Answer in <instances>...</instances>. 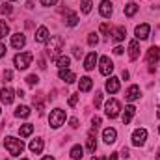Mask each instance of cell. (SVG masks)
Listing matches in <instances>:
<instances>
[{
  "label": "cell",
  "instance_id": "cell-1",
  "mask_svg": "<svg viewBox=\"0 0 160 160\" xmlns=\"http://www.w3.org/2000/svg\"><path fill=\"white\" fill-rule=\"evenodd\" d=\"M62 48H63V38H62V36H54V38H50L48 45H47V54H48L52 60H58Z\"/></svg>",
  "mask_w": 160,
  "mask_h": 160
},
{
  "label": "cell",
  "instance_id": "cell-2",
  "mask_svg": "<svg viewBox=\"0 0 160 160\" xmlns=\"http://www.w3.org/2000/svg\"><path fill=\"white\" fill-rule=\"evenodd\" d=\"M4 147L8 149V153H9L11 157H19V155L22 153V149H24V143H22V140H17V138H13V136H8V138L4 140Z\"/></svg>",
  "mask_w": 160,
  "mask_h": 160
},
{
  "label": "cell",
  "instance_id": "cell-3",
  "mask_svg": "<svg viewBox=\"0 0 160 160\" xmlns=\"http://www.w3.org/2000/svg\"><path fill=\"white\" fill-rule=\"evenodd\" d=\"M63 121H65V110L56 108V110H52V112H50V116H48V123H50V127H52V128L62 127V125H63Z\"/></svg>",
  "mask_w": 160,
  "mask_h": 160
},
{
  "label": "cell",
  "instance_id": "cell-4",
  "mask_svg": "<svg viewBox=\"0 0 160 160\" xmlns=\"http://www.w3.org/2000/svg\"><path fill=\"white\" fill-rule=\"evenodd\" d=\"M32 60H34V54H32V52H21V54L15 56L13 62H15V67L22 71V69H26V67L32 63Z\"/></svg>",
  "mask_w": 160,
  "mask_h": 160
},
{
  "label": "cell",
  "instance_id": "cell-5",
  "mask_svg": "<svg viewBox=\"0 0 160 160\" xmlns=\"http://www.w3.org/2000/svg\"><path fill=\"white\" fill-rule=\"evenodd\" d=\"M104 112H106V116H108L110 119H116V118L119 116V112H121L119 101H116V99L106 101V104H104Z\"/></svg>",
  "mask_w": 160,
  "mask_h": 160
},
{
  "label": "cell",
  "instance_id": "cell-6",
  "mask_svg": "<svg viewBox=\"0 0 160 160\" xmlns=\"http://www.w3.org/2000/svg\"><path fill=\"white\" fill-rule=\"evenodd\" d=\"M147 140V130L145 128H136L132 132V145L134 147H142Z\"/></svg>",
  "mask_w": 160,
  "mask_h": 160
},
{
  "label": "cell",
  "instance_id": "cell-7",
  "mask_svg": "<svg viewBox=\"0 0 160 160\" xmlns=\"http://www.w3.org/2000/svg\"><path fill=\"white\" fill-rule=\"evenodd\" d=\"M160 62V47H151L147 50V63L149 65H155Z\"/></svg>",
  "mask_w": 160,
  "mask_h": 160
},
{
  "label": "cell",
  "instance_id": "cell-8",
  "mask_svg": "<svg viewBox=\"0 0 160 160\" xmlns=\"http://www.w3.org/2000/svg\"><path fill=\"white\" fill-rule=\"evenodd\" d=\"M112 71H114V63H112V60H110L108 56H102V58H101V73H102L104 77H108Z\"/></svg>",
  "mask_w": 160,
  "mask_h": 160
},
{
  "label": "cell",
  "instance_id": "cell-9",
  "mask_svg": "<svg viewBox=\"0 0 160 160\" xmlns=\"http://www.w3.org/2000/svg\"><path fill=\"white\" fill-rule=\"evenodd\" d=\"M149 32H151V26L147 24V22H143V24H140V26H136V30H134V34H136V38L138 39H147L149 38Z\"/></svg>",
  "mask_w": 160,
  "mask_h": 160
},
{
  "label": "cell",
  "instance_id": "cell-10",
  "mask_svg": "<svg viewBox=\"0 0 160 160\" xmlns=\"http://www.w3.org/2000/svg\"><path fill=\"white\" fill-rule=\"evenodd\" d=\"M13 97H15V91H13L11 88H2V91H0V99H2L4 104H11V102H13Z\"/></svg>",
  "mask_w": 160,
  "mask_h": 160
},
{
  "label": "cell",
  "instance_id": "cell-11",
  "mask_svg": "<svg viewBox=\"0 0 160 160\" xmlns=\"http://www.w3.org/2000/svg\"><path fill=\"white\" fill-rule=\"evenodd\" d=\"M116 138H118V130L116 128H104L102 130V140L104 143H116Z\"/></svg>",
  "mask_w": 160,
  "mask_h": 160
},
{
  "label": "cell",
  "instance_id": "cell-12",
  "mask_svg": "<svg viewBox=\"0 0 160 160\" xmlns=\"http://www.w3.org/2000/svg\"><path fill=\"white\" fill-rule=\"evenodd\" d=\"M95 65H97V52H89L84 60V69L91 71V69H95Z\"/></svg>",
  "mask_w": 160,
  "mask_h": 160
},
{
  "label": "cell",
  "instance_id": "cell-13",
  "mask_svg": "<svg viewBox=\"0 0 160 160\" xmlns=\"http://www.w3.org/2000/svg\"><path fill=\"white\" fill-rule=\"evenodd\" d=\"M24 45H26L24 34L19 32V34H13V36H11V47H13V48H22Z\"/></svg>",
  "mask_w": 160,
  "mask_h": 160
},
{
  "label": "cell",
  "instance_id": "cell-14",
  "mask_svg": "<svg viewBox=\"0 0 160 160\" xmlns=\"http://www.w3.org/2000/svg\"><path fill=\"white\" fill-rule=\"evenodd\" d=\"M58 77L63 80V82H67V84H73V82L77 80V75H75L73 71H69V69H60V71H58Z\"/></svg>",
  "mask_w": 160,
  "mask_h": 160
},
{
  "label": "cell",
  "instance_id": "cell-15",
  "mask_svg": "<svg viewBox=\"0 0 160 160\" xmlns=\"http://www.w3.org/2000/svg\"><path fill=\"white\" fill-rule=\"evenodd\" d=\"M63 19H65V24H67V26H77V24H78V15L73 13L71 9H65Z\"/></svg>",
  "mask_w": 160,
  "mask_h": 160
},
{
  "label": "cell",
  "instance_id": "cell-16",
  "mask_svg": "<svg viewBox=\"0 0 160 160\" xmlns=\"http://www.w3.org/2000/svg\"><path fill=\"white\" fill-rule=\"evenodd\" d=\"M140 95H142L140 86H130L125 97H127V101H128V102H132V101H138V99H140Z\"/></svg>",
  "mask_w": 160,
  "mask_h": 160
},
{
  "label": "cell",
  "instance_id": "cell-17",
  "mask_svg": "<svg viewBox=\"0 0 160 160\" xmlns=\"http://www.w3.org/2000/svg\"><path fill=\"white\" fill-rule=\"evenodd\" d=\"M99 11H101V15L102 17H110L112 15V11H114V8H112V2H108V0H102L101 2V6H99Z\"/></svg>",
  "mask_w": 160,
  "mask_h": 160
},
{
  "label": "cell",
  "instance_id": "cell-18",
  "mask_svg": "<svg viewBox=\"0 0 160 160\" xmlns=\"http://www.w3.org/2000/svg\"><path fill=\"white\" fill-rule=\"evenodd\" d=\"M106 91L108 93H118L119 91V78L110 77V78L106 80Z\"/></svg>",
  "mask_w": 160,
  "mask_h": 160
},
{
  "label": "cell",
  "instance_id": "cell-19",
  "mask_svg": "<svg viewBox=\"0 0 160 160\" xmlns=\"http://www.w3.org/2000/svg\"><path fill=\"white\" fill-rule=\"evenodd\" d=\"M36 41L38 43H47L48 41V28L47 26H39L36 32Z\"/></svg>",
  "mask_w": 160,
  "mask_h": 160
},
{
  "label": "cell",
  "instance_id": "cell-20",
  "mask_svg": "<svg viewBox=\"0 0 160 160\" xmlns=\"http://www.w3.org/2000/svg\"><path fill=\"white\" fill-rule=\"evenodd\" d=\"M128 56H130V60H138V56H140V43L138 41H130V45H128Z\"/></svg>",
  "mask_w": 160,
  "mask_h": 160
},
{
  "label": "cell",
  "instance_id": "cell-21",
  "mask_svg": "<svg viewBox=\"0 0 160 160\" xmlns=\"http://www.w3.org/2000/svg\"><path fill=\"white\" fill-rule=\"evenodd\" d=\"M95 130H97V128H91V130H89V134H88V151H89V153H95V149H97Z\"/></svg>",
  "mask_w": 160,
  "mask_h": 160
},
{
  "label": "cell",
  "instance_id": "cell-22",
  "mask_svg": "<svg viewBox=\"0 0 160 160\" xmlns=\"http://www.w3.org/2000/svg\"><path fill=\"white\" fill-rule=\"evenodd\" d=\"M134 114H136V108L132 106V104H128L127 108H125V114H123V125H128L132 118H134Z\"/></svg>",
  "mask_w": 160,
  "mask_h": 160
},
{
  "label": "cell",
  "instance_id": "cell-23",
  "mask_svg": "<svg viewBox=\"0 0 160 160\" xmlns=\"http://www.w3.org/2000/svg\"><path fill=\"white\" fill-rule=\"evenodd\" d=\"M93 88V80L89 78V77H82L78 82V89L80 91H89Z\"/></svg>",
  "mask_w": 160,
  "mask_h": 160
},
{
  "label": "cell",
  "instance_id": "cell-24",
  "mask_svg": "<svg viewBox=\"0 0 160 160\" xmlns=\"http://www.w3.org/2000/svg\"><path fill=\"white\" fill-rule=\"evenodd\" d=\"M30 151L36 153V155H41V151H43V140H39V138L32 140L30 142Z\"/></svg>",
  "mask_w": 160,
  "mask_h": 160
},
{
  "label": "cell",
  "instance_id": "cell-25",
  "mask_svg": "<svg viewBox=\"0 0 160 160\" xmlns=\"http://www.w3.org/2000/svg\"><path fill=\"white\" fill-rule=\"evenodd\" d=\"M56 65H58L60 69H69V65H71V58H69V56H60V58L56 60Z\"/></svg>",
  "mask_w": 160,
  "mask_h": 160
},
{
  "label": "cell",
  "instance_id": "cell-26",
  "mask_svg": "<svg viewBox=\"0 0 160 160\" xmlns=\"http://www.w3.org/2000/svg\"><path fill=\"white\" fill-rule=\"evenodd\" d=\"M140 9V6L138 4H134V2H130V4H127L125 6V15L127 17H132V15H136V11Z\"/></svg>",
  "mask_w": 160,
  "mask_h": 160
},
{
  "label": "cell",
  "instance_id": "cell-27",
  "mask_svg": "<svg viewBox=\"0 0 160 160\" xmlns=\"http://www.w3.org/2000/svg\"><path fill=\"white\" fill-rule=\"evenodd\" d=\"M125 36H127V30H125L123 26H118V28L114 30V41H116V43L123 41L125 39Z\"/></svg>",
  "mask_w": 160,
  "mask_h": 160
},
{
  "label": "cell",
  "instance_id": "cell-28",
  "mask_svg": "<svg viewBox=\"0 0 160 160\" xmlns=\"http://www.w3.org/2000/svg\"><path fill=\"white\" fill-rule=\"evenodd\" d=\"M34 132V125H30V123H26V125H22L21 128H19V134L22 136V138H26V136H30Z\"/></svg>",
  "mask_w": 160,
  "mask_h": 160
},
{
  "label": "cell",
  "instance_id": "cell-29",
  "mask_svg": "<svg viewBox=\"0 0 160 160\" xmlns=\"http://www.w3.org/2000/svg\"><path fill=\"white\" fill-rule=\"evenodd\" d=\"M84 157V149L80 147V145H75L73 149H71V158L73 160H82Z\"/></svg>",
  "mask_w": 160,
  "mask_h": 160
},
{
  "label": "cell",
  "instance_id": "cell-30",
  "mask_svg": "<svg viewBox=\"0 0 160 160\" xmlns=\"http://www.w3.org/2000/svg\"><path fill=\"white\" fill-rule=\"evenodd\" d=\"M15 116H17V118H28V116H30V108H28V106H19V108L15 110Z\"/></svg>",
  "mask_w": 160,
  "mask_h": 160
},
{
  "label": "cell",
  "instance_id": "cell-31",
  "mask_svg": "<svg viewBox=\"0 0 160 160\" xmlns=\"http://www.w3.org/2000/svg\"><path fill=\"white\" fill-rule=\"evenodd\" d=\"M80 6H82V13H89L91 11V0H80Z\"/></svg>",
  "mask_w": 160,
  "mask_h": 160
},
{
  "label": "cell",
  "instance_id": "cell-32",
  "mask_svg": "<svg viewBox=\"0 0 160 160\" xmlns=\"http://www.w3.org/2000/svg\"><path fill=\"white\" fill-rule=\"evenodd\" d=\"M8 34H9V26H8L4 21H0V39H4Z\"/></svg>",
  "mask_w": 160,
  "mask_h": 160
},
{
  "label": "cell",
  "instance_id": "cell-33",
  "mask_svg": "<svg viewBox=\"0 0 160 160\" xmlns=\"http://www.w3.org/2000/svg\"><path fill=\"white\" fill-rule=\"evenodd\" d=\"M34 106H36L39 112H43V108H45V102L41 101V97H34Z\"/></svg>",
  "mask_w": 160,
  "mask_h": 160
},
{
  "label": "cell",
  "instance_id": "cell-34",
  "mask_svg": "<svg viewBox=\"0 0 160 160\" xmlns=\"http://www.w3.org/2000/svg\"><path fill=\"white\" fill-rule=\"evenodd\" d=\"M99 43V38H97V34H89V38H88V45L89 47H95Z\"/></svg>",
  "mask_w": 160,
  "mask_h": 160
},
{
  "label": "cell",
  "instance_id": "cell-35",
  "mask_svg": "<svg viewBox=\"0 0 160 160\" xmlns=\"http://www.w3.org/2000/svg\"><path fill=\"white\" fill-rule=\"evenodd\" d=\"M0 11H2L4 15H9V13H11V4H2Z\"/></svg>",
  "mask_w": 160,
  "mask_h": 160
},
{
  "label": "cell",
  "instance_id": "cell-36",
  "mask_svg": "<svg viewBox=\"0 0 160 160\" xmlns=\"http://www.w3.org/2000/svg\"><path fill=\"white\" fill-rule=\"evenodd\" d=\"M26 82H28V84H30V86H36V84H38V82H39V78H38V77H36V75H30V77H28V78H26Z\"/></svg>",
  "mask_w": 160,
  "mask_h": 160
},
{
  "label": "cell",
  "instance_id": "cell-37",
  "mask_svg": "<svg viewBox=\"0 0 160 160\" xmlns=\"http://www.w3.org/2000/svg\"><path fill=\"white\" fill-rule=\"evenodd\" d=\"M2 78H4V82H11V78H13V73H11V71H4Z\"/></svg>",
  "mask_w": 160,
  "mask_h": 160
},
{
  "label": "cell",
  "instance_id": "cell-38",
  "mask_svg": "<svg viewBox=\"0 0 160 160\" xmlns=\"http://www.w3.org/2000/svg\"><path fill=\"white\" fill-rule=\"evenodd\" d=\"M110 32V24L108 22H102L101 24V34H108Z\"/></svg>",
  "mask_w": 160,
  "mask_h": 160
},
{
  "label": "cell",
  "instance_id": "cell-39",
  "mask_svg": "<svg viewBox=\"0 0 160 160\" xmlns=\"http://www.w3.org/2000/svg\"><path fill=\"white\" fill-rule=\"evenodd\" d=\"M78 97L80 95H71V97H69V106H75V104L78 102Z\"/></svg>",
  "mask_w": 160,
  "mask_h": 160
},
{
  "label": "cell",
  "instance_id": "cell-40",
  "mask_svg": "<svg viewBox=\"0 0 160 160\" xmlns=\"http://www.w3.org/2000/svg\"><path fill=\"white\" fill-rule=\"evenodd\" d=\"M93 102H95V108H97V106H101V102H102V95H101V93H97Z\"/></svg>",
  "mask_w": 160,
  "mask_h": 160
},
{
  "label": "cell",
  "instance_id": "cell-41",
  "mask_svg": "<svg viewBox=\"0 0 160 160\" xmlns=\"http://www.w3.org/2000/svg\"><path fill=\"white\" fill-rule=\"evenodd\" d=\"M56 2H58V0H41V4H43V6H47V8H50V6H54Z\"/></svg>",
  "mask_w": 160,
  "mask_h": 160
},
{
  "label": "cell",
  "instance_id": "cell-42",
  "mask_svg": "<svg viewBox=\"0 0 160 160\" xmlns=\"http://www.w3.org/2000/svg\"><path fill=\"white\" fill-rule=\"evenodd\" d=\"M91 123H93V128H97V127L101 125V118H99V116H95V118L91 119Z\"/></svg>",
  "mask_w": 160,
  "mask_h": 160
},
{
  "label": "cell",
  "instance_id": "cell-43",
  "mask_svg": "<svg viewBox=\"0 0 160 160\" xmlns=\"http://www.w3.org/2000/svg\"><path fill=\"white\" fill-rule=\"evenodd\" d=\"M121 157H123V158H128V157H130V151H128L127 147H123V149H121Z\"/></svg>",
  "mask_w": 160,
  "mask_h": 160
},
{
  "label": "cell",
  "instance_id": "cell-44",
  "mask_svg": "<svg viewBox=\"0 0 160 160\" xmlns=\"http://www.w3.org/2000/svg\"><path fill=\"white\" fill-rule=\"evenodd\" d=\"M73 54H75V58H78V60H80V56H82V48L75 47V48H73Z\"/></svg>",
  "mask_w": 160,
  "mask_h": 160
},
{
  "label": "cell",
  "instance_id": "cell-45",
  "mask_svg": "<svg viewBox=\"0 0 160 160\" xmlns=\"http://www.w3.org/2000/svg\"><path fill=\"white\" fill-rule=\"evenodd\" d=\"M69 123H71V127H73V128H77V127H78V119H77V118H73Z\"/></svg>",
  "mask_w": 160,
  "mask_h": 160
},
{
  "label": "cell",
  "instance_id": "cell-46",
  "mask_svg": "<svg viewBox=\"0 0 160 160\" xmlns=\"http://www.w3.org/2000/svg\"><path fill=\"white\" fill-rule=\"evenodd\" d=\"M114 54H118V56L123 54V47H116V48H114Z\"/></svg>",
  "mask_w": 160,
  "mask_h": 160
},
{
  "label": "cell",
  "instance_id": "cell-47",
  "mask_svg": "<svg viewBox=\"0 0 160 160\" xmlns=\"http://www.w3.org/2000/svg\"><path fill=\"white\" fill-rule=\"evenodd\" d=\"M2 56H6V47L0 43V58H2Z\"/></svg>",
  "mask_w": 160,
  "mask_h": 160
},
{
  "label": "cell",
  "instance_id": "cell-48",
  "mask_svg": "<svg viewBox=\"0 0 160 160\" xmlns=\"http://www.w3.org/2000/svg\"><path fill=\"white\" fill-rule=\"evenodd\" d=\"M118 157H119L118 153H112V155H110V158H108V160H118Z\"/></svg>",
  "mask_w": 160,
  "mask_h": 160
},
{
  "label": "cell",
  "instance_id": "cell-49",
  "mask_svg": "<svg viewBox=\"0 0 160 160\" xmlns=\"http://www.w3.org/2000/svg\"><path fill=\"white\" fill-rule=\"evenodd\" d=\"M17 97H21V99H22V97H24V91H22V89H17Z\"/></svg>",
  "mask_w": 160,
  "mask_h": 160
},
{
  "label": "cell",
  "instance_id": "cell-50",
  "mask_svg": "<svg viewBox=\"0 0 160 160\" xmlns=\"http://www.w3.org/2000/svg\"><path fill=\"white\" fill-rule=\"evenodd\" d=\"M91 160H104V157H93Z\"/></svg>",
  "mask_w": 160,
  "mask_h": 160
},
{
  "label": "cell",
  "instance_id": "cell-51",
  "mask_svg": "<svg viewBox=\"0 0 160 160\" xmlns=\"http://www.w3.org/2000/svg\"><path fill=\"white\" fill-rule=\"evenodd\" d=\"M41 160H54V157H43Z\"/></svg>",
  "mask_w": 160,
  "mask_h": 160
},
{
  "label": "cell",
  "instance_id": "cell-52",
  "mask_svg": "<svg viewBox=\"0 0 160 160\" xmlns=\"http://www.w3.org/2000/svg\"><path fill=\"white\" fill-rule=\"evenodd\" d=\"M157 118L160 119V106H158V112H157Z\"/></svg>",
  "mask_w": 160,
  "mask_h": 160
},
{
  "label": "cell",
  "instance_id": "cell-53",
  "mask_svg": "<svg viewBox=\"0 0 160 160\" xmlns=\"http://www.w3.org/2000/svg\"><path fill=\"white\" fill-rule=\"evenodd\" d=\"M158 132H160V127H158Z\"/></svg>",
  "mask_w": 160,
  "mask_h": 160
},
{
  "label": "cell",
  "instance_id": "cell-54",
  "mask_svg": "<svg viewBox=\"0 0 160 160\" xmlns=\"http://www.w3.org/2000/svg\"><path fill=\"white\" fill-rule=\"evenodd\" d=\"M21 160H26V158H21Z\"/></svg>",
  "mask_w": 160,
  "mask_h": 160
},
{
  "label": "cell",
  "instance_id": "cell-55",
  "mask_svg": "<svg viewBox=\"0 0 160 160\" xmlns=\"http://www.w3.org/2000/svg\"><path fill=\"white\" fill-rule=\"evenodd\" d=\"M0 114H2V110H0Z\"/></svg>",
  "mask_w": 160,
  "mask_h": 160
}]
</instances>
